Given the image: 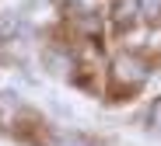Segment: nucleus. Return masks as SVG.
Wrapping results in <instances>:
<instances>
[{"label": "nucleus", "mask_w": 161, "mask_h": 146, "mask_svg": "<svg viewBox=\"0 0 161 146\" xmlns=\"http://www.w3.org/2000/svg\"><path fill=\"white\" fill-rule=\"evenodd\" d=\"M112 73H116V83H119V87H140L151 70H147V63L140 59V56L123 52L119 59H116V66H112Z\"/></svg>", "instance_id": "obj_1"}, {"label": "nucleus", "mask_w": 161, "mask_h": 146, "mask_svg": "<svg viewBox=\"0 0 161 146\" xmlns=\"http://www.w3.org/2000/svg\"><path fill=\"white\" fill-rule=\"evenodd\" d=\"M46 63L53 66V73H67V70H70V56H60L56 49H53V52L46 56Z\"/></svg>", "instance_id": "obj_2"}, {"label": "nucleus", "mask_w": 161, "mask_h": 146, "mask_svg": "<svg viewBox=\"0 0 161 146\" xmlns=\"http://www.w3.org/2000/svg\"><path fill=\"white\" fill-rule=\"evenodd\" d=\"M14 32H18V18L4 14V18H0V38H11Z\"/></svg>", "instance_id": "obj_3"}, {"label": "nucleus", "mask_w": 161, "mask_h": 146, "mask_svg": "<svg viewBox=\"0 0 161 146\" xmlns=\"http://www.w3.org/2000/svg\"><path fill=\"white\" fill-rule=\"evenodd\" d=\"M137 7H140L144 18H154V14L161 11V0H137Z\"/></svg>", "instance_id": "obj_4"}, {"label": "nucleus", "mask_w": 161, "mask_h": 146, "mask_svg": "<svg viewBox=\"0 0 161 146\" xmlns=\"http://www.w3.org/2000/svg\"><path fill=\"white\" fill-rule=\"evenodd\" d=\"M151 129L161 132V101H154V108H151Z\"/></svg>", "instance_id": "obj_5"}]
</instances>
